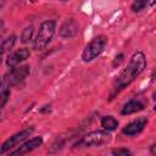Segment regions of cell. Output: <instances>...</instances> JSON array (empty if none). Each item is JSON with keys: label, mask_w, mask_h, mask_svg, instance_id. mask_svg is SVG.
<instances>
[{"label": "cell", "mask_w": 156, "mask_h": 156, "mask_svg": "<svg viewBox=\"0 0 156 156\" xmlns=\"http://www.w3.org/2000/svg\"><path fill=\"white\" fill-rule=\"evenodd\" d=\"M9 98H10V90H9V88H2L0 90V108H2L5 106V104L7 102Z\"/></svg>", "instance_id": "16"}, {"label": "cell", "mask_w": 156, "mask_h": 156, "mask_svg": "<svg viewBox=\"0 0 156 156\" xmlns=\"http://www.w3.org/2000/svg\"><path fill=\"white\" fill-rule=\"evenodd\" d=\"M146 67V58L145 55L141 51H136L130 57L127 67L121 72V74L115 80L112 89H111V99H113L121 90L127 88L129 84H132L144 71Z\"/></svg>", "instance_id": "1"}, {"label": "cell", "mask_w": 156, "mask_h": 156, "mask_svg": "<svg viewBox=\"0 0 156 156\" xmlns=\"http://www.w3.org/2000/svg\"><path fill=\"white\" fill-rule=\"evenodd\" d=\"M61 1H68V0H61Z\"/></svg>", "instance_id": "23"}, {"label": "cell", "mask_w": 156, "mask_h": 156, "mask_svg": "<svg viewBox=\"0 0 156 156\" xmlns=\"http://www.w3.org/2000/svg\"><path fill=\"white\" fill-rule=\"evenodd\" d=\"M110 141H111V134L108 133V130H93L85 134L76 144V146H84V147L101 146Z\"/></svg>", "instance_id": "5"}, {"label": "cell", "mask_w": 156, "mask_h": 156, "mask_svg": "<svg viewBox=\"0 0 156 156\" xmlns=\"http://www.w3.org/2000/svg\"><path fill=\"white\" fill-rule=\"evenodd\" d=\"M101 127L105 130H108V132L115 130L118 127V121L112 116H104L101 118Z\"/></svg>", "instance_id": "13"}, {"label": "cell", "mask_w": 156, "mask_h": 156, "mask_svg": "<svg viewBox=\"0 0 156 156\" xmlns=\"http://www.w3.org/2000/svg\"><path fill=\"white\" fill-rule=\"evenodd\" d=\"M30 55V51L27 49V48H22V49H18L16 50L15 52L10 54L6 58V65L9 67H13V66H17L20 65L22 61L27 60Z\"/></svg>", "instance_id": "10"}, {"label": "cell", "mask_w": 156, "mask_h": 156, "mask_svg": "<svg viewBox=\"0 0 156 156\" xmlns=\"http://www.w3.org/2000/svg\"><path fill=\"white\" fill-rule=\"evenodd\" d=\"M41 144H43V138L41 136H34V138L22 143L21 145H18V147L16 150H11L10 154L11 155H24V154L32 152L33 150L38 149Z\"/></svg>", "instance_id": "7"}, {"label": "cell", "mask_w": 156, "mask_h": 156, "mask_svg": "<svg viewBox=\"0 0 156 156\" xmlns=\"http://www.w3.org/2000/svg\"><path fill=\"white\" fill-rule=\"evenodd\" d=\"M147 2H149V0H134L133 4H132V10L134 12H139L143 9H145V6L147 5Z\"/></svg>", "instance_id": "15"}, {"label": "cell", "mask_w": 156, "mask_h": 156, "mask_svg": "<svg viewBox=\"0 0 156 156\" xmlns=\"http://www.w3.org/2000/svg\"><path fill=\"white\" fill-rule=\"evenodd\" d=\"M16 40H17V37L12 34V35L7 37L6 39H4V40L0 43V56L4 55V54H6V52H9V51L15 46Z\"/></svg>", "instance_id": "12"}, {"label": "cell", "mask_w": 156, "mask_h": 156, "mask_svg": "<svg viewBox=\"0 0 156 156\" xmlns=\"http://www.w3.org/2000/svg\"><path fill=\"white\" fill-rule=\"evenodd\" d=\"M29 73H30V69H29V66H27V65L13 66L4 76L0 84L2 85V88H10V87H13V85H18V84L24 82V79L29 76Z\"/></svg>", "instance_id": "3"}, {"label": "cell", "mask_w": 156, "mask_h": 156, "mask_svg": "<svg viewBox=\"0 0 156 156\" xmlns=\"http://www.w3.org/2000/svg\"><path fill=\"white\" fill-rule=\"evenodd\" d=\"M55 30H56V21H54V20L44 21L40 24L39 30L35 35V39L33 43L34 49L37 51H39V50H43L44 48H46V45L51 41V39L55 34Z\"/></svg>", "instance_id": "2"}, {"label": "cell", "mask_w": 156, "mask_h": 156, "mask_svg": "<svg viewBox=\"0 0 156 156\" xmlns=\"http://www.w3.org/2000/svg\"><path fill=\"white\" fill-rule=\"evenodd\" d=\"M151 154H152V155H155V154H156V150H155V144L151 146Z\"/></svg>", "instance_id": "20"}, {"label": "cell", "mask_w": 156, "mask_h": 156, "mask_svg": "<svg viewBox=\"0 0 156 156\" xmlns=\"http://www.w3.org/2000/svg\"><path fill=\"white\" fill-rule=\"evenodd\" d=\"M33 132H34V128L33 127H29V128H26V129L20 130L18 133L13 134L12 136H10L5 143H2L0 145V155L6 154V152H10L13 147H17L18 145H21Z\"/></svg>", "instance_id": "6"}, {"label": "cell", "mask_w": 156, "mask_h": 156, "mask_svg": "<svg viewBox=\"0 0 156 156\" xmlns=\"http://www.w3.org/2000/svg\"><path fill=\"white\" fill-rule=\"evenodd\" d=\"M1 62H2V60H1V56H0V66H1Z\"/></svg>", "instance_id": "22"}, {"label": "cell", "mask_w": 156, "mask_h": 156, "mask_svg": "<svg viewBox=\"0 0 156 156\" xmlns=\"http://www.w3.org/2000/svg\"><path fill=\"white\" fill-rule=\"evenodd\" d=\"M146 124H147V118L146 117H139L135 121L128 123L122 129V133L124 135H128V136H134V135L141 133L144 130V128L146 127Z\"/></svg>", "instance_id": "8"}, {"label": "cell", "mask_w": 156, "mask_h": 156, "mask_svg": "<svg viewBox=\"0 0 156 156\" xmlns=\"http://www.w3.org/2000/svg\"><path fill=\"white\" fill-rule=\"evenodd\" d=\"M4 32H5V23H4V21L0 20V37L4 34Z\"/></svg>", "instance_id": "19"}, {"label": "cell", "mask_w": 156, "mask_h": 156, "mask_svg": "<svg viewBox=\"0 0 156 156\" xmlns=\"http://www.w3.org/2000/svg\"><path fill=\"white\" fill-rule=\"evenodd\" d=\"M144 110V104L140 102L139 100H129L128 102H126L122 107L121 113L122 115H132L135 112H139Z\"/></svg>", "instance_id": "11"}, {"label": "cell", "mask_w": 156, "mask_h": 156, "mask_svg": "<svg viewBox=\"0 0 156 156\" xmlns=\"http://www.w3.org/2000/svg\"><path fill=\"white\" fill-rule=\"evenodd\" d=\"M123 61V54H119L118 56H116V58H115V61H113V67H116V66H119V63Z\"/></svg>", "instance_id": "18"}, {"label": "cell", "mask_w": 156, "mask_h": 156, "mask_svg": "<svg viewBox=\"0 0 156 156\" xmlns=\"http://www.w3.org/2000/svg\"><path fill=\"white\" fill-rule=\"evenodd\" d=\"M112 155H130V151L128 149H116L112 150Z\"/></svg>", "instance_id": "17"}, {"label": "cell", "mask_w": 156, "mask_h": 156, "mask_svg": "<svg viewBox=\"0 0 156 156\" xmlns=\"http://www.w3.org/2000/svg\"><path fill=\"white\" fill-rule=\"evenodd\" d=\"M29 1H30V2H35L37 0H29Z\"/></svg>", "instance_id": "21"}, {"label": "cell", "mask_w": 156, "mask_h": 156, "mask_svg": "<svg viewBox=\"0 0 156 156\" xmlns=\"http://www.w3.org/2000/svg\"><path fill=\"white\" fill-rule=\"evenodd\" d=\"M33 33H34V27L33 26L26 27L21 33V41L22 43H28L33 38Z\"/></svg>", "instance_id": "14"}, {"label": "cell", "mask_w": 156, "mask_h": 156, "mask_svg": "<svg viewBox=\"0 0 156 156\" xmlns=\"http://www.w3.org/2000/svg\"><path fill=\"white\" fill-rule=\"evenodd\" d=\"M107 44V38L105 35H98L94 37L84 48L82 52V60L84 62H90L95 60L105 49Z\"/></svg>", "instance_id": "4"}, {"label": "cell", "mask_w": 156, "mask_h": 156, "mask_svg": "<svg viewBox=\"0 0 156 156\" xmlns=\"http://www.w3.org/2000/svg\"><path fill=\"white\" fill-rule=\"evenodd\" d=\"M78 30H79L78 22L71 18V20L65 21L61 24V27L58 29V35L61 38H73L78 33Z\"/></svg>", "instance_id": "9"}, {"label": "cell", "mask_w": 156, "mask_h": 156, "mask_svg": "<svg viewBox=\"0 0 156 156\" xmlns=\"http://www.w3.org/2000/svg\"><path fill=\"white\" fill-rule=\"evenodd\" d=\"M0 82H1V79H0Z\"/></svg>", "instance_id": "24"}]
</instances>
